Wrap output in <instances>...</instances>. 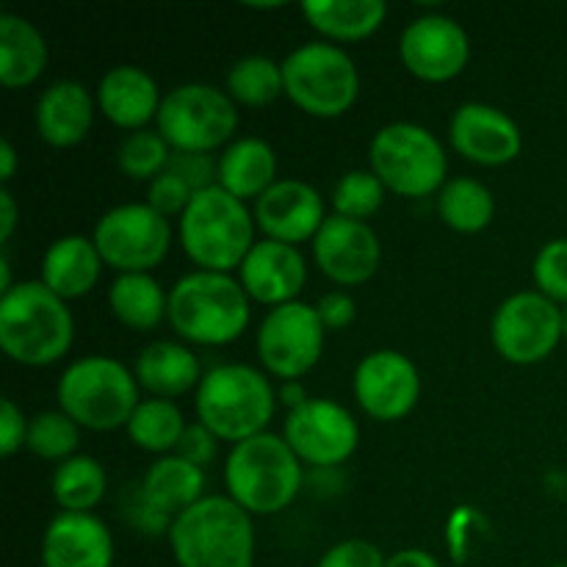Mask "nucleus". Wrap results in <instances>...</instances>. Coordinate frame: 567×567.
<instances>
[{
	"mask_svg": "<svg viewBox=\"0 0 567 567\" xmlns=\"http://www.w3.org/2000/svg\"><path fill=\"white\" fill-rule=\"evenodd\" d=\"M177 567H252V515L230 496H205L177 515L169 529Z\"/></svg>",
	"mask_w": 567,
	"mask_h": 567,
	"instance_id": "1",
	"label": "nucleus"
},
{
	"mask_svg": "<svg viewBox=\"0 0 567 567\" xmlns=\"http://www.w3.org/2000/svg\"><path fill=\"white\" fill-rule=\"evenodd\" d=\"M72 338L70 308L42 280L20 282L0 297V347L14 363H55L70 352Z\"/></svg>",
	"mask_w": 567,
	"mask_h": 567,
	"instance_id": "2",
	"label": "nucleus"
},
{
	"mask_svg": "<svg viewBox=\"0 0 567 567\" xmlns=\"http://www.w3.org/2000/svg\"><path fill=\"white\" fill-rule=\"evenodd\" d=\"M166 319L175 332L199 347H225L249 324V297L241 280L197 269L169 288Z\"/></svg>",
	"mask_w": 567,
	"mask_h": 567,
	"instance_id": "3",
	"label": "nucleus"
},
{
	"mask_svg": "<svg viewBox=\"0 0 567 567\" xmlns=\"http://www.w3.org/2000/svg\"><path fill=\"white\" fill-rule=\"evenodd\" d=\"M199 424L233 446L264 435L277 408V393L264 371L244 363H225L203 374L197 385Z\"/></svg>",
	"mask_w": 567,
	"mask_h": 567,
	"instance_id": "4",
	"label": "nucleus"
},
{
	"mask_svg": "<svg viewBox=\"0 0 567 567\" xmlns=\"http://www.w3.org/2000/svg\"><path fill=\"white\" fill-rule=\"evenodd\" d=\"M302 460L286 437L255 435L236 443L225 460V485L249 515H277L302 491Z\"/></svg>",
	"mask_w": 567,
	"mask_h": 567,
	"instance_id": "5",
	"label": "nucleus"
},
{
	"mask_svg": "<svg viewBox=\"0 0 567 567\" xmlns=\"http://www.w3.org/2000/svg\"><path fill=\"white\" fill-rule=\"evenodd\" d=\"M55 399L61 413L94 432L127 426L133 410L142 402L136 374L105 354H89L66 365L55 385Z\"/></svg>",
	"mask_w": 567,
	"mask_h": 567,
	"instance_id": "6",
	"label": "nucleus"
},
{
	"mask_svg": "<svg viewBox=\"0 0 567 567\" xmlns=\"http://www.w3.org/2000/svg\"><path fill=\"white\" fill-rule=\"evenodd\" d=\"M255 216L221 186L203 188L181 214V244L205 271L238 269L255 247Z\"/></svg>",
	"mask_w": 567,
	"mask_h": 567,
	"instance_id": "7",
	"label": "nucleus"
},
{
	"mask_svg": "<svg viewBox=\"0 0 567 567\" xmlns=\"http://www.w3.org/2000/svg\"><path fill=\"white\" fill-rule=\"evenodd\" d=\"M369 161L382 186L402 197L421 199L446 186V150L430 127L415 122H391L380 127L371 138Z\"/></svg>",
	"mask_w": 567,
	"mask_h": 567,
	"instance_id": "8",
	"label": "nucleus"
},
{
	"mask_svg": "<svg viewBox=\"0 0 567 567\" xmlns=\"http://www.w3.org/2000/svg\"><path fill=\"white\" fill-rule=\"evenodd\" d=\"M282 83L293 105L310 116L347 114L360 92L352 55L332 42H305L282 59Z\"/></svg>",
	"mask_w": 567,
	"mask_h": 567,
	"instance_id": "9",
	"label": "nucleus"
},
{
	"mask_svg": "<svg viewBox=\"0 0 567 567\" xmlns=\"http://www.w3.org/2000/svg\"><path fill=\"white\" fill-rule=\"evenodd\" d=\"M155 122L175 153H210L236 133V100L214 83H181L164 94Z\"/></svg>",
	"mask_w": 567,
	"mask_h": 567,
	"instance_id": "10",
	"label": "nucleus"
},
{
	"mask_svg": "<svg viewBox=\"0 0 567 567\" xmlns=\"http://www.w3.org/2000/svg\"><path fill=\"white\" fill-rule=\"evenodd\" d=\"M92 241L103 264L120 275H136V271H150L166 258L172 225L147 203L114 205L97 219Z\"/></svg>",
	"mask_w": 567,
	"mask_h": 567,
	"instance_id": "11",
	"label": "nucleus"
},
{
	"mask_svg": "<svg viewBox=\"0 0 567 567\" xmlns=\"http://www.w3.org/2000/svg\"><path fill=\"white\" fill-rule=\"evenodd\" d=\"M491 336L496 352L509 363H540L565 338L563 308L540 291H518L496 308Z\"/></svg>",
	"mask_w": 567,
	"mask_h": 567,
	"instance_id": "12",
	"label": "nucleus"
},
{
	"mask_svg": "<svg viewBox=\"0 0 567 567\" xmlns=\"http://www.w3.org/2000/svg\"><path fill=\"white\" fill-rule=\"evenodd\" d=\"M327 327L316 305L288 302L271 308L258 330V358L269 374L286 382L299 380L319 363L324 352Z\"/></svg>",
	"mask_w": 567,
	"mask_h": 567,
	"instance_id": "13",
	"label": "nucleus"
},
{
	"mask_svg": "<svg viewBox=\"0 0 567 567\" xmlns=\"http://www.w3.org/2000/svg\"><path fill=\"white\" fill-rule=\"evenodd\" d=\"M286 441L302 463L336 468L358 449L360 426L343 404L332 399H308L302 408L288 410Z\"/></svg>",
	"mask_w": 567,
	"mask_h": 567,
	"instance_id": "14",
	"label": "nucleus"
},
{
	"mask_svg": "<svg viewBox=\"0 0 567 567\" xmlns=\"http://www.w3.org/2000/svg\"><path fill=\"white\" fill-rule=\"evenodd\" d=\"M354 399L377 421H399L413 413L421 396V377L413 360L396 349H377L358 363Z\"/></svg>",
	"mask_w": 567,
	"mask_h": 567,
	"instance_id": "15",
	"label": "nucleus"
},
{
	"mask_svg": "<svg viewBox=\"0 0 567 567\" xmlns=\"http://www.w3.org/2000/svg\"><path fill=\"white\" fill-rule=\"evenodd\" d=\"M399 55L421 81H452L468 64L471 39L454 17L421 14L404 25Z\"/></svg>",
	"mask_w": 567,
	"mask_h": 567,
	"instance_id": "16",
	"label": "nucleus"
},
{
	"mask_svg": "<svg viewBox=\"0 0 567 567\" xmlns=\"http://www.w3.org/2000/svg\"><path fill=\"white\" fill-rule=\"evenodd\" d=\"M316 266L338 286H360L369 282L380 269L382 247L380 236L369 221L327 216L313 238Z\"/></svg>",
	"mask_w": 567,
	"mask_h": 567,
	"instance_id": "17",
	"label": "nucleus"
},
{
	"mask_svg": "<svg viewBox=\"0 0 567 567\" xmlns=\"http://www.w3.org/2000/svg\"><path fill=\"white\" fill-rule=\"evenodd\" d=\"M255 225L266 238L282 244L310 241L327 221L324 199L310 183L286 177L277 181L255 199Z\"/></svg>",
	"mask_w": 567,
	"mask_h": 567,
	"instance_id": "18",
	"label": "nucleus"
},
{
	"mask_svg": "<svg viewBox=\"0 0 567 567\" xmlns=\"http://www.w3.org/2000/svg\"><path fill=\"white\" fill-rule=\"evenodd\" d=\"M449 138L460 155L482 166L509 164L520 155L524 136L518 122L487 103H463L452 116Z\"/></svg>",
	"mask_w": 567,
	"mask_h": 567,
	"instance_id": "19",
	"label": "nucleus"
},
{
	"mask_svg": "<svg viewBox=\"0 0 567 567\" xmlns=\"http://www.w3.org/2000/svg\"><path fill=\"white\" fill-rule=\"evenodd\" d=\"M238 275H241V286L249 299L280 308V305L297 302L299 291L308 280V264L291 244L264 238L249 249L244 264L238 266Z\"/></svg>",
	"mask_w": 567,
	"mask_h": 567,
	"instance_id": "20",
	"label": "nucleus"
},
{
	"mask_svg": "<svg viewBox=\"0 0 567 567\" xmlns=\"http://www.w3.org/2000/svg\"><path fill=\"white\" fill-rule=\"evenodd\" d=\"M114 537L92 513H59L42 537V567H111Z\"/></svg>",
	"mask_w": 567,
	"mask_h": 567,
	"instance_id": "21",
	"label": "nucleus"
},
{
	"mask_svg": "<svg viewBox=\"0 0 567 567\" xmlns=\"http://www.w3.org/2000/svg\"><path fill=\"white\" fill-rule=\"evenodd\" d=\"M161 92L155 78L144 66H111L97 86V105L105 120L127 131H142L153 116H158Z\"/></svg>",
	"mask_w": 567,
	"mask_h": 567,
	"instance_id": "22",
	"label": "nucleus"
},
{
	"mask_svg": "<svg viewBox=\"0 0 567 567\" xmlns=\"http://www.w3.org/2000/svg\"><path fill=\"white\" fill-rule=\"evenodd\" d=\"M33 122L50 147H72L83 142L94 122V100L81 81H55L39 94Z\"/></svg>",
	"mask_w": 567,
	"mask_h": 567,
	"instance_id": "23",
	"label": "nucleus"
},
{
	"mask_svg": "<svg viewBox=\"0 0 567 567\" xmlns=\"http://www.w3.org/2000/svg\"><path fill=\"white\" fill-rule=\"evenodd\" d=\"M103 269L97 247L86 236H61L42 258V282L61 299H78L94 288Z\"/></svg>",
	"mask_w": 567,
	"mask_h": 567,
	"instance_id": "24",
	"label": "nucleus"
},
{
	"mask_svg": "<svg viewBox=\"0 0 567 567\" xmlns=\"http://www.w3.org/2000/svg\"><path fill=\"white\" fill-rule=\"evenodd\" d=\"M133 374L155 399H175L199 385L197 354L177 341H153L138 352Z\"/></svg>",
	"mask_w": 567,
	"mask_h": 567,
	"instance_id": "25",
	"label": "nucleus"
},
{
	"mask_svg": "<svg viewBox=\"0 0 567 567\" xmlns=\"http://www.w3.org/2000/svg\"><path fill=\"white\" fill-rule=\"evenodd\" d=\"M216 164H219L216 186H221L241 203L244 199H258L271 183H277L275 147L258 136H244L227 144Z\"/></svg>",
	"mask_w": 567,
	"mask_h": 567,
	"instance_id": "26",
	"label": "nucleus"
},
{
	"mask_svg": "<svg viewBox=\"0 0 567 567\" xmlns=\"http://www.w3.org/2000/svg\"><path fill=\"white\" fill-rule=\"evenodd\" d=\"M205 491V474L188 460L177 457V454H166V457L155 460L144 474L138 496L158 509L166 518H177L186 513L188 507L199 502Z\"/></svg>",
	"mask_w": 567,
	"mask_h": 567,
	"instance_id": "27",
	"label": "nucleus"
},
{
	"mask_svg": "<svg viewBox=\"0 0 567 567\" xmlns=\"http://www.w3.org/2000/svg\"><path fill=\"white\" fill-rule=\"evenodd\" d=\"M48 64V42L31 20L0 14V81L9 89L31 86Z\"/></svg>",
	"mask_w": 567,
	"mask_h": 567,
	"instance_id": "28",
	"label": "nucleus"
},
{
	"mask_svg": "<svg viewBox=\"0 0 567 567\" xmlns=\"http://www.w3.org/2000/svg\"><path fill=\"white\" fill-rule=\"evenodd\" d=\"M302 14L332 42H358L385 22V0H305Z\"/></svg>",
	"mask_w": 567,
	"mask_h": 567,
	"instance_id": "29",
	"label": "nucleus"
},
{
	"mask_svg": "<svg viewBox=\"0 0 567 567\" xmlns=\"http://www.w3.org/2000/svg\"><path fill=\"white\" fill-rule=\"evenodd\" d=\"M111 313L131 330H155L166 319L169 293L150 271L120 275L109 288Z\"/></svg>",
	"mask_w": 567,
	"mask_h": 567,
	"instance_id": "30",
	"label": "nucleus"
},
{
	"mask_svg": "<svg viewBox=\"0 0 567 567\" xmlns=\"http://www.w3.org/2000/svg\"><path fill=\"white\" fill-rule=\"evenodd\" d=\"M437 214L452 230L480 233L493 221L496 199L491 188L476 177H452L437 192Z\"/></svg>",
	"mask_w": 567,
	"mask_h": 567,
	"instance_id": "31",
	"label": "nucleus"
},
{
	"mask_svg": "<svg viewBox=\"0 0 567 567\" xmlns=\"http://www.w3.org/2000/svg\"><path fill=\"white\" fill-rule=\"evenodd\" d=\"M109 487L105 468L89 454L59 463L53 474V498L64 513H89L97 507Z\"/></svg>",
	"mask_w": 567,
	"mask_h": 567,
	"instance_id": "32",
	"label": "nucleus"
},
{
	"mask_svg": "<svg viewBox=\"0 0 567 567\" xmlns=\"http://www.w3.org/2000/svg\"><path fill=\"white\" fill-rule=\"evenodd\" d=\"M186 421H183L181 408L172 399H144L138 408L133 410L131 421H127V435L138 449L153 454H169L177 449L183 432H186Z\"/></svg>",
	"mask_w": 567,
	"mask_h": 567,
	"instance_id": "33",
	"label": "nucleus"
},
{
	"mask_svg": "<svg viewBox=\"0 0 567 567\" xmlns=\"http://www.w3.org/2000/svg\"><path fill=\"white\" fill-rule=\"evenodd\" d=\"M227 94L241 105H269L286 94L282 64L269 55H244L227 70Z\"/></svg>",
	"mask_w": 567,
	"mask_h": 567,
	"instance_id": "34",
	"label": "nucleus"
},
{
	"mask_svg": "<svg viewBox=\"0 0 567 567\" xmlns=\"http://www.w3.org/2000/svg\"><path fill=\"white\" fill-rule=\"evenodd\" d=\"M330 203L336 216L365 221L385 203V186L371 169H352L338 177Z\"/></svg>",
	"mask_w": 567,
	"mask_h": 567,
	"instance_id": "35",
	"label": "nucleus"
},
{
	"mask_svg": "<svg viewBox=\"0 0 567 567\" xmlns=\"http://www.w3.org/2000/svg\"><path fill=\"white\" fill-rule=\"evenodd\" d=\"M172 158V147L158 131H133L116 150V164L133 181H155L161 172H166Z\"/></svg>",
	"mask_w": 567,
	"mask_h": 567,
	"instance_id": "36",
	"label": "nucleus"
},
{
	"mask_svg": "<svg viewBox=\"0 0 567 567\" xmlns=\"http://www.w3.org/2000/svg\"><path fill=\"white\" fill-rule=\"evenodd\" d=\"M78 443H81V430H78L75 421L66 413H61V410L39 413L37 419L28 424L25 446L42 460H59V463H64V460L75 457Z\"/></svg>",
	"mask_w": 567,
	"mask_h": 567,
	"instance_id": "37",
	"label": "nucleus"
},
{
	"mask_svg": "<svg viewBox=\"0 0 567 567\" xmlns=\"http://www.w3.org/2000/svg\"><path fill=\"white\" fill-rule=\"evenodd\" d=\"M532 277L543 297L567 305V238H551L543 244L532 264Z\"/></svg>",
	"mask_w": 567,
	"mask_h": 567,
	"instance_id": "38",
	"label": "nucleus"
},
{
	"mask_svg": "<svg viewBox=\"0 0 567 567\" xmlns=\"http://www.w3.org/2000/svg\"><path fill=\"white\" fill-rule=\"evenodd\" d=\"M194 188L188 186L183 177H177L175 172H161L155 181H150V188H147V205H153L158 214H164L166 219H169L172 214H183V210L188 208V203H192L194 197Z\"/></svg>",
	"mask_w": 567,
	"mask_h": 567,
	"instance_id": "39",
	"label": "nucleus"
},
{
	"mask_svg": "<svg viewBox=\"0 0 567 567\" xmlns=\"http://www.w3.org/2000/svg\"><path fill=\"white\" fill-rule=\"evenodd\" d=\"M385 554L374 543L354 537V540H343L327 548L316 567H385Z\"/></svg>",
	"mask_w": 567,
	"mask_h": 567,
	"instance_id": "40",
	"label": "nucleus"
},
{
	"mask_svg": "<svg viewBox=\"0 0 567 567\" xmlns=\"http://www.w3.org/2000/svg\"><path fill=\"white\" fill-rule=\"evenodd\" d=\"M166 169L183 177L194 192L216 186V181H219V164H214L208 153H172Z\"/></svg>",
	"mask_w": 567,
	"mask_h": 567,
	"instance_id": "41",
	"label": "nucleus"
},
{
	"mask_svg": "<svg viewBox=\"0 0 567 567\" xmlns=\"http://www.w3.org/2000/svg\"><path fill=\"white\" fill-rule=\"evenodd\" d=\"M216 441H219V437H216L208 426L197 421V424L186 426L175 454L177 457L188 460V463H194L197 468H205V465H210L216 460Z\"/></svg>",
	"mask_w": 567,
	"mask_h": 567,
	"instance_id": "42",
	"label": "nucleus"
},
{
	"mask_svg": "<svg viewBox=\"0 0 567 567\" xmlns=\"http://www.w3.org/2000/svg\"><path fill=\"white\" fill-rule=\"evenodd\" d=\"M28 424L31 421H25L14 399H3V410H0V454L3 457H11V454H17L25 446Z\"/></svg>",
	"mask_w": 567,
	"mask_h": 567,
	"instance_id": "43",
	"label": "nucleus"
},
{
	"mask_svg": "<svg viewBox=\"0 0 567 567\" xmlns=\"http://www.w3.org/2000/svg\"><path fill=\"white\" fill-rule=\"evenodd\" d=\"M316 310H319L327 330H347L354 321V316H358V305H354V299L347 291L324 293L319 305H316Z\"/></svg>",
	"mask_w": 567,
	"mask_h": 567,
	"instance_id": "44",
	"label": "nucleus"
},
{
	"mask_svg": "<svg viewBox=\"0 0 567 567\" xmlns=\"http://www.w3.org/2000/svg\"><path fill=\"white\" fill-rule=\"evenodd\" d=\"M17 199L14 194L9 192V186L0 188V244H9L11 236H14L17 227Z\"/></svg>",
	"mask_w": 567,
	"mask_h": 567,
	"instance_id": "45",
	"label": "nucleus"
},
{
	"mask_svg": "<svg viewBox=\"0 0 567 567\" xmlns=\"http://www.w3.org/2000/svg\"><path fill=\"white\" fill-rule=\"evenodd\" d=\"M385 567H441L435 554L424 551V548H402L393 557H388Z\"/></svg>",
	"mask_w": 567,
	"mask_h": 567,
	"instance_id": "46",
	"label": "nucleus"
},
{
	"mask_svg": "<svg viewBox=\"0 0 567 567\" xmlns=\"http://www.w3.org/2000/svg\"><path fill=\"white\" fill-rule=\"evenodd\" d=\"M14 172H17L14 144H11L9 138H3V142H0V181H3V186H9V181L14 177Z\"/></svg>",
	"mask_w": 567,
	"mask_h": 567,
	"instance_id": "47",
	"label": "nucleus"
},
{
	"mask_svg": "<svg viewBox=\"0 0 567 567\" xmlns=\"http://www.w3.org/2000/svg\"><path fill=\"white\" fill-rule=\"evenodd\" d=\"M280 399H282V402L288 404V408H291V410H297V408H302V404L308 402L310 396H308V393H305V388L299 385L297 380H293V382H286V385H282V391H280Z\"/></svg>",
	"mask_w": 567,
	"mask_h": 567,
	"instance_id": "48",
	"label": "nucleus"
},
{
	"mask_svg": "<svg viewBox=\"0 0 567 567\" xmlns=\"http://www.w3.org/2000/svg\"><path fill=\"white\" fill-rule=\"evenodd\" d=\"M11 288H14V282H11V264H9V258H0V297H3V293H9Z\"/></svg>",
	"mask_w": 567,
	"mask_h": 567,
	"instance_id": "49",
	"label": "nucleus"
},
{
	"mask_svg": "<svg viewBox=\"0 0 567 567\" xmlns=\"http://www.w3.org/2000/svg\"><path fill=\"white\" fill-rule=\"evenodd\" d=\"M563 332H565V338H567V305L563 308Z\"/></svg>",
	"mask_w": 567,
	"mask_h": 567,
	"instance_id": "50",
	"label": "nucleus"
},
{
	"mask_svg": "<svg viewBox=\"0 0 567 567\" xmlns=\"http://www.w3.org/2000/svg\"><path fill=\"white\" fill-rule=\"evenodd\" d=\"M548 567H567V563H557V565H548Z\"/></svg>",
	"mask_w": 567,
	"mask_h": 567,
	"instance_id": "51",
	"label": "nucleus"
}]
</instances>
